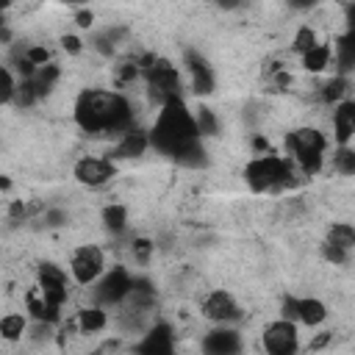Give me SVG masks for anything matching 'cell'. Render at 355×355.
Listing matches in <instances>:
<instances>
[{
  "mask_svg": "<svg viewBox=\"0 0 355 355\" xmlns=\"http://www.w3.org/2000/svg\"><path fill=\"white\" fill-rule=\"evenodd\" d=\"M75 122L83 133H128L133 128V105L119 92L89 89L75 103Z\"/></svg>",
  "mask_w": 355,
  "mask_h": 355,
  "instance_id": "1",
  "label": "cell"
},
{
  "mask_svg": "<svg viewBox=\"0 0 355 355\" xmlns=\"http://www.w3.org/2000/svg\"><path fill=\"white\" fill-rule=\"evenodd\" d=\"M147 136L158 153L172 155V158H180L186 150H191L200 141L197 128H194V116L183 100H172V103L161 105L155 125Z\"/></svg>",
  "mask_w": 355,
  "mask_h": 355,
  "instance_id": "2",
  "label": "cell"
},
{
  "mask_svg": "<svg viewBox=\"0 0 355 355\" xmlns=\"http://www.w3.org/2000/svg\"><path fill=\"white\" fill-rule=\"evenodd\" d=\"M286 150L294 158V164L302 169V175L311 178V175H316L322 169L327 139L316 128H297V130H291L286 136Z\"/></svg>",
  "mask_w": 355,
  "mask_h": 355,
  "instance_id": "3",
  "label": "cell"
},
{
  "mask_svg": "<svg viewBox=\"0 0 355 355\" xmlns=\"http://www.w3.org/2000/svg\"><path fill=\"white\" fill-rule=\"evenodd\" d=\"M244 183L255 194L286 189V186H291V164L280 155H272V153L258 155L244 166Z\"/></svg>",
  "mask_w": 355,
  "mask_h": 355,
  "instance_id": "4",
  "label": "cell"
},
{
  "mask_svg": "<svg viewBox=\"0 0 355 355\" xmlns=\"http://www.w3.org/2000/svg\"><path fill=\"white\" fill-rule=\"evenodd\" d=\"M144 83L150 100L161 108L172 100H180V75L178 67H172L166 58H153V64L144 69Z\"/></svg>",
  "mask_w": 355,
  "mask_h": 355,
  "instance_id": "5",
  "label": "cell"
},
{
  "mask_svg": "<svg viewBox=\"0 0 355 355\" xmlns=\"http://www.w3.org/2000/svg\"><path fill=\"white\" fill-rule=\"evenodd\" d=\"M105 272V252L97 244H83L69 258V277L78 286H94Z\"/></svg>",
  "mask_w": 355,
  "mask_h": 355,
  "instance_id": "6",
  "label": "cell"
},
{
  "mask_svg": "<svg viewBox=\"0 0 355 355\" xmlns=\"http://www.w3.org/2000/svg\"><path fill=\"white\" fill-rule=\"evenodd\" d=\"M263 352L266 355H297L300 352V336L297 324L286 319H275L263 327Z\"/></svg>",
  "mask_w": 355,
  "mask_h": 355,
  "instance_id": "7",
  "label": "cell"
},
{
  "mask_svg": "<svg viewBox=\"0 0 355 355\" xmlns=\"http://www.w3.org/2000/svg\"><path fill=\"white\" fill-rule=\"evenodd\" d=\"M130 283H133L130 272L122 269V266H116V269H111L108 275L100 277V283H97V288H94V297H97V302H103V305H119V302L128 297Z\"/></svg>",
  "mask_w": 355,
  "mask_h": 355,
  "instance_id": "8",
  "label": "cell"
},
{
  "mask_svg": "<svg viewBox=\"0 0 355 355\" xmlns=\"http://www.w3.org/2000/svg\"><path fill=\"white\" fill-rule=\"evenodd\" d=\"M114 172L116 169H114V164L108 158H94V155L78 158V164L72 169L75 180L83 183V186H103V183H108L114 178Z\"/></svg>",
  "mask_w": 355,
  "mask_h": 355,
  "instance_id": "9",
  "label": "cell"
},
{
  "mask_svg": "<svg viewBox=\"0 0 355 355\" xmlns=\"http://www.w3.org/2000/svg\"><path fill=\"white\" fill-rule=\"evenodd\" d=\"M202 316H205L208 322L225 324V322H236V319L241 316V308H239V302H236L227 291L216 288V291H211V294L202 300Z\"/></svg>",
  "mask_w": 355,
  "mask_h": 355,
  "instance_id": "10",
  "label": "cell"
},
{
  "mask_svg": "<svg viewBox=\"0 0 355 355\" xmlns=\"http://www.w3.org/2000/svg\"><path fill=\"white\" fill-rule=\"evenodd\" d=\"M241 352V336L230 327L208 330L202 338V355H239Z\"/></svg>",
  "mask_w": 355,
  "mask_h": 355,
  "instance_id": "11",
  "label": "cell"
},
{
  "mask_svg": "<svg viewBox=\"0 0 355 355\" xmlns=\"http://www.w3.org/2000/svg\"><path fill=\"white\" fill-rule=\"evenodd\" d=\"M333 136L338 147H349L352 136H355V103L352 100H341L336 103L333 111Z\"/></svg>",
  "mask_w": 355,
  "mask_h": 355,
  "instance_id": "12",
  "label": "cell"
},
{
  "mask_svg": "<svg viewBox=\"0 0 355 355\" xmlns=\"http://www.w3.org/2000/svg\"><path fill=\"white\" fill-rule=\"evenodd\" d=\"M136 355H175V338L166 324H155L141 344L136 347Z\"/></svg>",
  "mask_w": 355,
  "mask_h": 355,
  "instance_id": "13",
  "label": "cell"
},
{
  "mask_svg": "<svg viewBox=\"0 0 355 355\" xmlns=\"http://www.w3.org/2000/svg\"><path fill=\"white\" fill-rule=\"evenodd\" d=\"M147 147H150V136L139 128H130L128 133L119 136V141L114 147V155L116 158H139V155H144Z\"/></svg>",
  "mask_w": 355,
  "mask_h": 355,
  "instance_id": "14",
  "label": "cell"
},
{
  "mask_svg": "<svg viewBox=\"0 0 355 355\" xmlns=\"http://www.w3.org/2000/svg\"><path fill=\"white\" fill-rule=\"evenodd\" d=\"M186 64L191 72V86L197 94H211L214 92V72L211 67L197 55V53H186Z\"/></svg>",
  "mask_w": 355,
  "mask_h": 355,
  "instance_id": "15",
  "label": "cell"
},
{
  "mask_svg": "<svg viewBox=\"0 0 355 355\" xmlns=\"http://www.w3.org/2000/svg\"><path fill=\"white\" fill-rule=\"evenodd\" d=\"M105 324H108V316H105V311H103L100 305H86V308H80L78 316H75V327H78V333H83V336H94V333H100Z\"/></svg>",
  "mask_w": 355,
  "mask_h": 355,
  "instance_id": "16",
  "label": "cell"
},
{
  "mask_svg": "<svg viewBox=\"0 0 355 355\" xmlns=\"http://www.w3.org/2000/svg\"><path fill=\"white\" fill-rule=\"evenodd\" d=\"M324 319H327V308H324L322 300H316V297H302V300H297V322H300V324L316 327V324H322Z\"/></svg>",
  "mask_w": 355,
  "mask_h": 355,
  "instance_id": "17",
  "label": "cell"
},
{
  "mask_svg": "<svg viewBox=\"0 0 355 355\" xmlns=\"http://www.w3.org/2000/svg\"><path fill=\"white\" fill-rule=\"evenodd\" d=\"M61 78V69L50 61V64H44V67H39L31 78H28V83H31V89H33V94H36V100L42 97V94H47L53 86H55V80Z\"/></svg>",
  "mask_w": 355,
  "mask_h": 355,
  "instance_id": "18",
  "label": "cell"
},
{
  "mask_svg": "<svg viewBox=\"0 0 355 355\" xmlns=\"http://www.w3.org/2000/svg\"><path fill=\"white\" fill-rule=\"evenodd\" d=\"M28 313H31L36 322H44V324H55V322L61 319V308L44 302L39 291H31V294H28Z\"/></svg>",
  "mask_w": 355,
  "mask_h": 355,
  "instance_id": "19",
  "label": "cell"
},
{
  "mask_svg": "<svg viewBox=\"0 0 355 355\" xmlns=\"http://www.w3.org/2000/svg\"><path fill=\"white\" fill-rule=\"evenodd\" d=\"M330 58H333V50H330V44H316V47H311L308 53H302V67L308 69V72H324L327 67H330Z\"/></svg>",
  "mask_w": 355,
  "mask_h": 355,
  "instance_id": "20",
  "label": "cell"
},
{
  "mask_svg": "<svg viewBox=\"0 0 355 355\" xmlns=\"http://www.w3.org/2000/svg\"><path fill=\"white\" fill-rule=\"evenodd\" d=\"M25 333H28L25 313H6V316H0V338L3 341H19Z\"/></svg>",
  "mask_w": 355,
  "mask_h": 355,
  "instance_id": "21",
  "label": "cell"
},
{
  "mask_svg": "<svg viewBox=\"0 0 355 355\" xmlns=\"http://www.w3.org/2000/svg\"><path fill=\"white\" fill-rule=\"evenodd\" d=\"M327 244L341 247V250L349 252L355 247V227L349 222H333L330 230H327Z\"/></svg>",
  "mask_w": 355,
  "mask_h": 355,
  "instance_id": "22",
  "label": "cell"
},
{
  "mask_svg": "<svg viewBox=\"0 0 355 355\" xmlns=\"http://www.w3.org/2000/svg\"><path fill=\"white\" fill-rule=\"evenodd\" d=\"M36 275H39V288H55V286L69 288V277H67V272H64L61 266H55V263H42Z\"/></svg>",
  "mask_w": 355,
  "mask_h": 355,
  "instance_id": "23",
  "label": "cell"
},
{
  "mask_svg": "<svg viewBox=\"0 0 355 355\" xmlns=\"http://www.w3.org/2000/svg\"><path fill=\"white\" fill-rule=\"evenodd\" d=\"M336 64H338L341 72H347V69L355 67V36L352 33H347V36L338 39V44H336Z\"/></svg>",
  "mask_w": 355,
  "mask_h": 355,
  "instance_id": "24",
  "label": "cell"
},
{
  "mask_svg": "<svg viewBox=\"0 0 355 355\" xmlns=\"http://www.w3.org/2000/svg\"><path fill=\"white\" fill-rule=\"evenodd\" d=\"M194 128H197V136H216V130H219V122H216V116H214V111L211 108H205V105H200L194 114Z\"/></svg>",
  "mask_w": 355,
  "mask_h": 355,
  "instance_id": "25",
  "label": "cell"
},
{
  "mask_svg": "<svg viewBox=\"0 0 355 355\" xmlns=\"http://www.w3.org/2000/svg\"><path fill=\"white\" fill-rule=\"evenodd\" d=\"M347 78L344 75H336V78H330L324 86H322V92H319V97L324 100V103H341V97L347 94Z\"/></svg>",
  "mask_w": 355,
  "mask_h": 355,
  "instance_id": "26",
  "label": "cell"
},
{
  "mask_svg": "<svg viewBox=\"0 0 355 355\" xmlns=\"http://www.w3.org/2000/svg\"><path fill=\"white\" fill-rule=\"evenodd\" d=\"M103 222H105V227L111 233H122L125 225H128V208L125 205H108L103 211Z\"/></svg>",
  "mask_w": 355,
  "mask_h": 355,
  "instance_id": "27",
  "label": "cell"
},
{
  "mask_svg": "<svg viewBox=\"0 0 355 355\" xmlns=\"http://www.w3.org/2000/svg\"><path fill=\"white\" fill-rule=\"evenodd\" d=\"M333 169L338 175H355V150L352 147H338L333 155Z\"/></svg>",
  "mask_w": 355,
  "mask_h": 355,
  "instance_id": "28",
  "label": "cell"
},
{
  "mask_svg": "<svg viewBox=\"0 0 355 355\" xmlns=\"http://www.w3.org/2000/svg\"><path fill=\"white\" fill-rule=\"evenodd\" d=\"M153 250H155V244H153L150 239H133V241H130V255H133V261L141 263V266L150 263Z\"/></svg>",
  "mask_w": 355,
  "mask_h": 355,
  "instance_id": "29",
  "label": "cell"
},
{
  "mask_svg": "<svg viewBox=\"0 0 355 355\" xmlns=\"http://www.w3.org/2000/svg\"><path fill=\"white\" fill-rule=\"evenodd\" d=\"M319 42H316V31L311 28V25H302L300 31H297V36H294V50L302 55V53H308L311 47H316Z\"/></svg>",
  "mask_w": 355,
  "mask_h": 355,
  "instance_id": "30",
  "label": "cell"
},
{
  "mask_svg": "<svg viewBox=\"0 0 355 355\" xmlns=\"http://www.w3.org/2000/svg\"><path fill=\"white\" fill-rule=\"evenodd\" d=\"M22 58L33 67V69H39V67H44V64H50V50L44 47V44H31L25 53H22Z\"/></svg>",
  "mask_w": 355,
  "mask_h": 355,
  "instance_id": "31",
  "label": "cell"
},
{
  "mask_svg": "<svg viewBox=\"0 0 355 355\" xmlns=\"http://www.w3.org/2000/svg\"><path fill=\"white\" fill-rule=\"evenodd\" d=\"M322 255H324V261L327 263H333V266H347L349 263V252L347 250H341V247H333V244H322Z\"/></svg>",
  "mask_w": 355,
  "mask_h": 355,
  "instance_id": "32",
  "label": "cell"
},
{
  "mask_svg": "<svg viewBox=\"0 0 355 355\" xmlns=\"http://www.w3.org/2000/svg\"><path fill=\"white\" fill-rule=\"evenodd\" d=\"M14 89H17V83H14L11 72H8L6 67H0V105H3V103H11Z\"/></svg>",
  "mask_w": 355,
  "mask_h": 355,
  "instance_id": "33",
  "label": "cell"
},
{
  "mask_svg": "<svg viewBox=\"0 0 355 355\" xmlns=\"http://www.w3.org/2000/svg\"><path fill=\"white\" fill-rule=\"evenodd\" d=\"M42 219H44V225H47V227H61V225H67V214H64V211H58V208H44Z\"/></svg>",
  "mask_w": 355,
  "mask_h": 355,
  "instance_id": "34",
  "label": "cell"
},
{
  "mask_svg": "<svg viewBox=\"0 0 355 355\" xmlns=\"http://www.w3.org/2000/svg\"><path fill=\"white\" fill-rule=\"evenodd\" d=\"M61 47H64L67 53H72V55H78V53L83 50V42H80L78 36H72V33H64V36H61Z\"/></svg>",
  "mask_w": 355,
  "mask_h": 355,
  "instance_id": "35",
  "label": "cell"
},
{
  "mask_svg": "<svg viewBox=\"0 0 355 355\" xmlns=\"http://www.w3.org/2000/svg\"><path fill=\"white\" fill-rule=\"evenodd\" d=\"M280 319L297 324V300H294V297H286V300H283V316H280Z\"/></svg>",
  "mask_w": 355,
  "mask_h": 355,
  "instance_id": "36",
  "label": "cell"
},
{
  "mask_svg": "<svg viewBox=\"0 0 355 355\" xmlns=\"http://www.w3.org/2000/svg\"><path fill=\"white\" fill-rule=\"evenodd\" d=\"M330 341H333V333H327V330H324V333H319V336H316V338H313V341L308 344V352H316V349L327 347Z\"/></svg>",
  "mask_w": 355,
  "mask_h": 355,
  "instance_id": "37",
  "label": "cell"
},
{
  "mask_svg": "<svg viewBox=\"0 0 355 355\" xmlns=\"http://www.w3.org/2000/svg\"><path fill=\"white\" fill-rule=\"evenodd\" d=\"M252 150H255L258 155H266V153H269V139L255 136V139H252Z\"/></svg>",
  "mask_w": 355,
  "mask_h": 355,
  "instance_id": "38",
  "label": "cell"
},
{
  "mask_svg": "<svg viewBox=\"0 0 355 355\" xmlns=\"http://www.w3.org/2000/svg\"><path fill=\"white\" fill-rule=\"evenodd\" d=\"M92 19H94V17H92V11H78V14H75V22H78L80 28H89V25H92Z\"/></svg>",
  "mask_w": 355,
  "mask_h": 355,
  "instance_id": "39",
  "label": "cell"
},
{
  "mask_svg": "<svg viewBox=\"0 0 355 355\" xmlns=\"http://www.w3.org/2000/svg\"><path fill=\"white\" fill-rule=\"evenodd\" d=\"M8 186H11V180H8V178H3V175H0V191H6V189H8Z\"/></svg>",
  "mask_w": 355,
  "mask_h": 355,
  "instance_id": "40",
  "label": "cell"
}]
</instances>
